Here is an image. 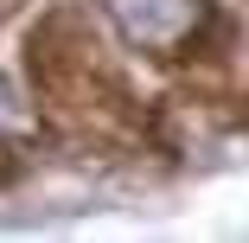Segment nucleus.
<instances>
[{
  "mask_svg": "<svg viewBox=\"0 0 249 243\" xmlns=\"http://www.w3.org/2000/svg\"><path fill=\"white\" fill-rule=\"evenodd\" d=\"M103 7H109V19L122 26V38L134 52H154V58H179L211 26L205 0H103Z\"/></svg>",
  "mask_w": 249,
  "mask_h": 243,
  "instance_id": "f257e3e1",
  "label": "nucleus"
},
{
  "mask_svg": "<svg viewBox=\"0 0 249 243\" xmlns=\"http://www.w3.org/2000/svg\"><path fill=\"white\" fill-rule=\"evenodd\" d=\"M32 134H38V109L0 77V141H32Z\"/></svg>",
  "mask_w": 249,
  "mask_h": 243,
  "instance_id": "f03ea898",
  "label": "nucleus"
},
{
  "mask_svg": "<svg viewBox=\"0 0 249 243\" xmlns=\"http://www.w3.org/2000/svg\"><path fill=\"white\" fill-rule=\"evenodd\" d=\"M13 7H19V0H0V19H7V13H13Z\"/></svg>",
  "mask_w": 249,
  "mask_h": 243,
  "instance_id": "7ed1b4c3",
  "label": "nucleus"
},
{
  "mask_svg": "<svg viewBox=\"0 0 249 243\" xmlns=\"http://www.w3.org/2000/svg\"><path fill=\"white\" fill-rule=\"evenodd\" d=\"M7 167H13V160H7V154H0V179H7Z\"/></svg>",
  "mask_w": 249,
  "mask_h": 243,
  "instance_id": "20e7f679",
  "label": "nucleus"
}]
</instances>
